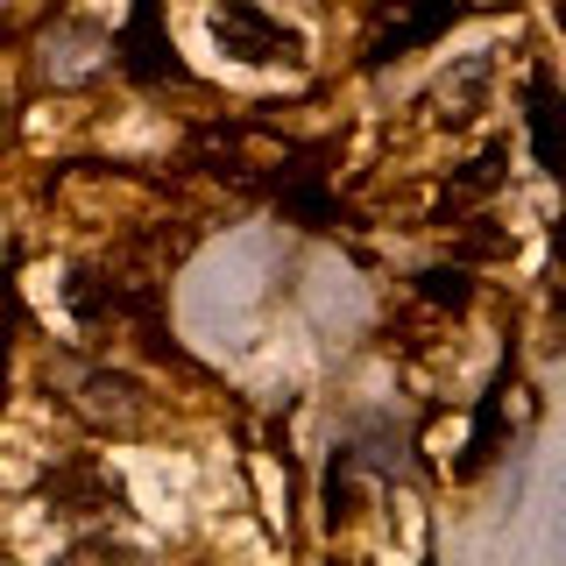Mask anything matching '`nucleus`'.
<instances>
[{"mask_svg":"<svg viewBox=\"0 0 566 566\" xmlns=\"http://www.w3.org/2000/svg\"><path fill=\"white\" fill-rule=\"evenodd\" d=\"M460 14H468V0H411V14H403V29H389L376 50H368V64H389L397 50H418V43H439Z\"/></svg>","mask_w":566,"mask_h":566,"instance_id":"nucleus-4","label":"nucleus"},{"mask_svg":"<svg viewBox=\"0 0 566 566\" xmlns=\"http://www.w3.org/2000/svg\"><path fill=\"white\" fill-rule=\"evenodd\" d=\"M503 185V149H489V156H474L468 170L453 177V191H447V206H460V199H489V191Z\"/></svg>","mask_w":566,"mask_h":566,"instance_id":"nucleus-5","label":"nucleus"},{"mask_svg":"<svg viewBox=\"0 0 566 566\" xmlns=\"http://www.w3.org/2000/svg\"><path fill=\"white\" fill-rule=\"evenodd\" d=\"M120 71H128L135 85H191V71L177 64V50L164 35V8H156V0H135L128 29H120Z\"/></svg>","mask_w":566,"mask_h":566,"instance_id":"nucleus-2","label":"nucleus"},{"mask_svg":"<svg viewBox=\"0 0 566 566\" xmlns=\"http://www.w3.org/2000/svg\"><path fill=\"white\" fill-rule=\"evenodd\" d=\"M531 142L538 164H553V78H531Z\"/></svg>","mask_w":566,"mask_h":566,"instance_id":"nucleus-7","label":"nucleus"},{"mask_svg":"<svg viewBox=\"0 0 566 566\" xmlns=\"http://www.w3.org/2000/svg\"><path fill=\"white\" fill-rule=\"evenodd\" d=\"M43 495L64 510V517H120V482L99 468L93 453H78V460H57V468L43 474Z\"/></svg>","mask_w":566,"mask_h":566,"instance_id":"nucleus-3","label":"nucleus"},{"mask_svg":"<svg viewBox=\"0 0 566 566\" xmlns=\"http://www.w3.org/2000/svg\"><path fill=\"white\" fill-rule=\"evenodd\" d=\"M212 35L227 43V57H248V64H297V50H305L276 14H262L255 0H220V8H212Z\"/></svg>","mask_w":566,"mask_h":566,"instance_id":"nucleus-1","label":"nucleus"},{"mask_svg":"<svg viewBox=\"0 0 566 566\" xmlns=\"http://www.w3.org/2000/svg\"><path fill=\"white\" fill-rule=\"evenodd\" d=\"M418 297H424V305H453V312H468L474 283H468V270H424V276H418Z\"/></svg>","mask_w":566,"mask_h":566,"instance_id":"nucleus-6","label":"nucleus"}]
</instances>
